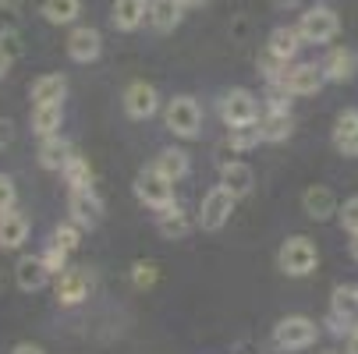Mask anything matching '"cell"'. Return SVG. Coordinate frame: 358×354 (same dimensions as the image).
<instances>
[{
  "label": "cell",
  "instance_id": "1",
  "mask_svg": "<svg viewBox=\"0 0 358 354\" xmlns=\"http://www.w3.org/2000/svg\"><path fill=\"white\" fill-rule=\"evenodd\" d=\"M316 263H320L316 244H313L309 237H301V234L287 237V241L280 244V251H277V266H280V273H287V276H309V273L316 270Z\"/></svg>",
  "mask_w": 358,
  "mask_h": 354
},
{
  "label": "cell",
  "instance_id": "2",
  "mask_svg": "<svg viewBox=\"0 0 358 354\" xmlns=\"http://www.w3.org/2000/svg\"><path fill=\"white\" fill-rule=\"evenodd\" d=\"M316 337H320V326L309 316H287L273 326V344L280 351H305L316 344Z\"/></svg>",
  "mask_w": 358,
  "mask_h": 354
},
{
  "label": "cell",
  "instance_id": "3",
  "mask_svg": "<svg viewBox=\"0 0 358 354\" xmlns=\"http://www.w3.org/2000/svg\"><path fill=\"white\" fill-rule=\"evenodd\" d=\"M164 124H167V131L178 135V138H195L199 128H202V107L195 103L192 96H174L171 103H167Z\"/></svg>",
  "mask_w": 358,
  "mask_h": 354
},
{
  "label": "cell",
  "instance_id": "4",
  "mask_svg": "<svg viewBox=\"0 0 358 354\" xmlns=\"http://www.w3.org/2000/svg\"><path fill=\"white\" fill-rule=\"evenodd\" d=\"M135 198L142 202V206L164 213V209L174 206V181H167L164 174H157V170L149 167V170H142L135 177Z\"/></svg>",
  "mask_w": 358,
  "mask_h": 354
},
{
  "label": "cell",
  "instance_id": "5",
  "mask_svg": "<svg viewBox=\"0 0 358 354\" xmlns=\"http://www.w3.org/2000/svg\"><path fill=\"white\" fill-rule=\"evenodd\" d=\"M337 32H341V18H337L334 8L316 4V8H309V11L298 18V36L305 43H330Z\"/></svg>",
  "mask_w": 358,
  "mask_h": 354
},
{
  "label": "cell",
  "instance_id": "6",
  "mask_svg": "<svg viewBox=\"0 0 358 354\" xmlns=\"http://www.w3.org/2000/svg\"><path fill=\"white\" fill-rule=\"evenodd\" d=\"M330 326L334 333H358V287L344 283L330 297Z\"/></svg>",
  "mask_w": 358,
  "mask_h": 354
},
{
  "label": "cell",
  "instance_id": "7",
  "mask_svg": "<svg viewBox=\"0 0 358 354\" xmlns=\"http://www.w3.org/2000/svg\"><path fill=\"white\" fill-rule=\"evenodd\" d=\"M234 195L227 191V188H213V191H206L202 195V206H199V227L202 230H220L227 220H231V213H234Z\"/></svg>",
  "mask_w": 358,
  "mask_h": 354
},
{
  "label": "cell",
  "instance_id": "8",
  "mask_svg": "<svg viewBox=\"0 0 358 354\" xmlns=\"http://www.w3.org/2000/svg\"><path fill=\"white\" fill-rule=\"evenodd\" d=\"M220 117L227 128H241V124H255L259 121V99L248 89H231L220 103Z\"/></svg>",
  "mask_w": 358,
  "mask_h": 354
},
{
  "label": "cell",
  "instance_id": "9",
  "mask_svg": "<svg viewBox=\"0 0 358 354\" xmlns=\"http://www.w3.org/2000/svg\"><path fill=\"white\" fill-rule=\"evenodd\" d=\"M157 110H160V96L149 82H131L124 89V114L131 121H149Z\"/></svg>",
  "mask_w": 358,
  "mask_h": 354
},
{
  "label": "cell",
  "instance_id": "10",
  "mask_svg": "<svg viewBox=\"0 0 358 354\" xmlns=\"http://www.w3.org/2000/svg\"><path fill=\"white\" fill-rule=\"evenodd\" d=\"M323 68L316 64H287V71L280 75V85L291 92V96H313L323 89Z\"/></svg>",
  "mask_w": 358,
  "mask_h": 354
},
{
  "label": "cell",
  "instance_id": "11",
  "mask_svg": "<svg viewBox=\"0 0 358 354\" xmlns=\"http://www.w3.org/2000/svg\"><path fill=\"white\" fill-rule=\"evenodd\" d=\"M68 209H71V223H78L82 230H85V227L92 230L99 220H103V202H99V195H96L92 188H78V191H71Z\"/></svg>",
  "mask_w": 358,
  "mask_h": 354
},
{
  "label": "cell",
  "instance_id": "12",
  "mask_svg": "<svg viewBox=\"0 0 358 354\" xmlns=\"http://www.w3.org/2000/svg\"><path fill=\"white\" fill-rule=\"evenodd\" d=\"M54 294H57V305H64V309L82 305V301L89 297V273L85 270H64V273H57Z\"/></svg>",
  "mask_w": 358,
  "mask_h": 354
},
{
  "label": "cell",
  "instance_id": "13",
  "mask_svg": "<svg viewBox=\"0 0 358 354\" xmlns=\"http://www.w3.org/2000/svg\"><path fill=\"white\" fill-rule=\"evenodd\" d=\"M99 54H103V36H99L92 25L71 29V36H68V57H71V61L89 64V61H96Z\"/></svg>",
  "mask_w": 358,
  "mask_h": 354
},
{
  "label": "cell",
  "instance_id": "14",
  "mask_svg": "<svg viewBox=\"0 0 358 354\" xmlns=\"http://www.w3.org/2000/svg\"><path fill=\"white\" fill-rule=\"evenodd\" d=\"M50 280H54V273L43 266L39 256H22V259H18V266H15V283H18V290L36 294V290L50 287Z\"/></svg>",
  "mask_w": 358,
  "mask_h": 354
},
{
  "label": "cell",
  "instance_id": "15",
  "mask_svg": "<svg viewBox=\"0 0 358 354\" xmlns=\"http://www.w3.org/2000/svg\"><path fill=\"white\" fill-rule=\"evenodd\" d=\"M320 68H323V78L327 82H351L355 71H358V54H355V50H348V46H337V50H330V54H327V61Z\"/></svg>",
  "mask_w": 358,
  "mask_h": 354
},
{
  "label": "cell",
  "instance_id": "16",
  "mask_svg": "<svg viewBox=\"0 0 358 354\" xmlns=\"http://www.w3.org/2000/svg\"><path fill=\"white\" fill-rule=\"evenodd\" d=\"M252 184H255V174L248 163H241V160L220 163V188H227L234 198H245L252 191Z\"/></svg>",
  "mask_w": 358,
  "mask_h": 354
},
{
  "label": "cell",
  "instance_id": "17",
  "mask_svg": "<svg viewBox=\"0 0 358 354\" xmlns=\"http://www.w3.org/2000/svg\"><path fill=\"white\" fill-rule=\"evenodd\" d=\"M145 18H149V0H114V11H110L114 29L135 32Z\"/></svg>",
  "mask_w": 358,
  "mask_h": 354
},
{
  "label": "cell",
  "instance_id": "18",
  "mask_svg": "<svg viewBox=\"0 0 358 354\" xmlns=\"http://www.w3.org/2000/svg\"><path fill=\"white\" fill-rule=\"evenodd\" d=\"M25 241H29V216H25V213L11 209V213L0 216V248L15 251V248H22Z\"/></svg>",
  "mask_w": 358,
  "mask_h": 354
},
{
  "label": "cell",
  "instance_id": "19",
  "mask_svg": "<svg viewBox=\"0 0 358 354\" xmlns=\"http://www.w3.org/2000/svg\"><path fill=\"white\" fill-rule=\"evenodd\" d=\"M64 92H68V78L64 75H39L29 89L32 96V107H43V103H64Z\"/></svg>",
  "mask_w": 358,
  "mask_h": 354
},
{
  "label": "cell",
  "instance_id": "20",
  "mask_svg": "<svg viewBox=\"0 0 358 354\" xmlns=\"http://www.w3.org/2000/svg\"><path fill=\"white\" fill-rule=\"evenodd\" d=\"M301 206H305V213H309L313 220H330L341 206H337V198H334V191L327 188V184H313L309 191L301 195Z\"/></svg>",
  "mask_w": 358,
  "mask_h": 354
},
{
  "label": "cell",
  "instance_id": "21",
  "mask_svg": "<svg viewBox=\"0 0 358 354\" xmlns=\"http://www.w3.org/2000/svg\"><path fill=\"white\" fill-rule=\"evenodd\" d=\"M71 156H75V153H71V142L61 138V135L39 142V167H43V170H64Z\"/></svg>",
  "mask_w": 358,
  "mask_h": 354
},
{
  "label": "cell",
  "instance_id": "22",
  "mask_svg": "<svg viewBox=\"0 0 358 354\" xmlns=\"http://www.w3.org/2000/svg\"><path fill=\"white\" fill-rule=\"evenodd\" d=\"M185 4L181 0H149V22L157 32H174L181 25Z\"/></svg>",
  "mask_w": 358,
  "mask_h": 354
},
{
  "label": "cell",
  "instance_id": "23",
  "mask_svg": "<svg viewBox=\"0 0 358 354\" xmlns=\"http://www.w3.org/2000/svg\"><path fill=\"white\" fill-rule=\"evenodd\" d=\"M61 124H64V103H43V107H32V131L39 138H54L61 135Z\"/></svg>",
  "mask_w": 358,
  "mask_h": 354
},
{
  "label": "cell",
  "instance_id": "24",
  "mask_svg": "<svg viewBox=\"0 0 358 354\" xmlns=\"http://www.w3.org/2000/svg\"><path fill=\"white\" fill-rule=\"evenodd\" d=\"M152 170L157 174H164L167 181H181V177H188V170H192V163H188V153L185 149H164V153L157 156V163H152Z\"/></svg>",
  "mask_w": 358,
  "mask_h": 354
},
{
  "label": "cell",
  "instance_id": "25",
  "mask_svg": "<svg viewBox=\"0 0 358 354\" xmlns=\"http://www.w3.org/2000/svg\"><path fill=\"white\" fill-rule=\"evenodd\" d=\"M157 227H160V234H164V237L181 241V237H188V234H192V216H188V213L178 206V202H174L171 209L157 213Z\"/></svg>",
  "mask_w": 358,
  "mask_h": 354
},
{
  "label": "cell",
  "instance_id": "26",
  "mask_svg": "<svg viewBox=\"0 0 358 354\" xmlns=\"http://www.w3.org/2000/svg\"><path fill=\"white\" fill-rule=\"evenodd\" d=\"M298 46H301V36H298V29H291V25H277L273 32H270V54L273 57H280V61H294V54H298Z\"/></svg>",
  "mask_w": 358,
  "mask_h": 354
},
{
  "label": "cell",
  "instance_id": "27",
  "mask_svg": "<svg viewBox=\"0 0 358 354\" xmlns=\"http://www.w3.org/2000/svg\"><path fill=\"white\" fill-rule=\"evenodd\" d=\"M39 11L50 25H71L82 15V0H43Z\"/></svg>",
  "mask_w": 358,
  "mask_h": 354
},
{
  "label": "cell",
  "instance_id": "28",
  "mask_svg": "<svg viewBox=\"0 0 358 354\" xmlns=\"http://www.w3.org/2000/svg\"><path fill=\"white\" fill-rule=\"evenodd\" d=\"M259 124H263V142H284L291 135V114L280 107H270L266 117H259Z\"/></svg>",
  "mask_w": 358,
  "mask_h": 354
},
{
  "label": "cell",
  "instance_id": "29",
  "mask_svg": "<svg viewBox=\"0 0 358 354\" xmlns=\"http://www.w3.org/2000/svg\"><path fill=\"white\" fill-rule=\"evenodd\" d=\"M227 142H231V149H238V153H248V149H255V145L263 142V124L255 121V124L231 128V131H227Z\"/></svg>",
  "mask_w": 358,
  "mask_h": 354
},
{
  "label": "cell",
  "instance_id": "30",
  "mask_svg": "<svg viewBox=\"0 0 358 354\" xmlns=\"http://www.w3.org/2000/svg\"><path fill=\"white\" fill-rule=\"evenodd\" d=\"M61 174H64V181L71 184V191H78V188H92V167H89V160H82V156H71L68 167H64Z\"/></svg>",
  "mask_w": 358,
  "mask_h": 354
},
{
  "label": "cell",
  "instance_id": "31",
  "mask_svg": "<svg viewBox=\"0 0 358 354\" xmlns=\"http://www.w3.org/2000/svg\"><path fill=\"white\" fill-rule=\"evenodd\" d=\"M50 244L64 248L68 256H71V251L82 244V227H78V223H57V230H54V241H50Z\"/></svg>",
  "mask_w": 358,
  "mask_h": 354
},
{
  "label": "cell",
  "instance_id": "32",
  "mask_svg": "<svg viewBox=\"0 0 358 354\" xmlns=\"http://www.w3.org/2000/svg\"><path fill=\"white\" fill-rule=\"evenodd\" d=\"M39 259H43V266H46L50 273H54V276L68 270V251H64V248H57V244H50Z\"/></svg>",
  "mask_w": 358,
  "mask_h": 354
},
{
  "label": "cell",
  "instance_id": "33",
  "mask_svg": "<svg viewBox=\"0 0 358 354\" xmlns=\"http://www.w3.org/2000/svg\"><path fill=\"white\" fill-rule=\"evenodd\" d=\"M337 220H341V227H344L348 234H358V195H351L344 206L337 209Z\"/></svg>",
  "mask_w": 358,
  "mask_h": 354
},
{
  "label": "cell",
  "instance_id": "34",
  "mask_svg": "<svg viewBox=\"0 0 358 354\" xmlns=\"http://www.w3.org/2000/svg\"><path fill=\"white\" fill-rule=\"evenodd\" d=\"M15 202H18V188H15V181H11L8 174H0V216L11 213V209H15Z\"/></svg>",
  "mask_w": 358,
  "mask_h": 354
},
{
  "label": "cell",
  "instance_id": "35",
  "mask_svg": "<svg viewBox=\"0 0 358 354\" xmlns=\"http://www.w3.org/2000/svg\"><path fill=\"white\" fill-rule=\"evenodd\" d=\"M348 135H358V110H344L337 117V128H334V142L348 138Z\"/></svg>",
  "mask_w": 358,
  "mask_h": 354
},
{
  "label": "cell",
  "instance_id": "36",
  "mask_svg": "<svg viewBox=\"0 0 358 354\" xmlns=\"http://www.w3.org/2000/svg\"><path fill=\"white\" fill-rule=\"evenodd\" d=\"M0 50H4L11 61H18L22 57V36L15 29H0Z\"/></svg>",
  "mask_w": 358,
  "mask_h": 354
},
{
  "label": "cell",
  "instance_id": "37",
  "mask_svg": "<svg viewBox=\"0 0 358 354\" xmlns=\"http://www.w3.org/2000/svg\"><path fill=\"white\" fill-rule=\"evenodd\" d=\"M131 280H135V287H152L157 283V266L152 263H135L131 266Z\"/></svg>",
  "mask_w": 358,
  "mask_h": 354
},
{
  "label": "cell",
  "instance_id": "38",
  "mask_svg": "<svg viewBox=\"0 0 358 354\" xmlns=\"http://www.w3.org/2000/svg\"><path fill=\"white\" fill-rule=\"evenodd\" d=\"M334 145L341 149L344 156H355V160H358V135H348V138H341V142H334Z\"/></svg>",
  "mask_w": 358,
  "mask_h": 354
},
{
  "label": "cell",
  "instance_id": "39",
  "mask_svg": "<svg viewBox=\"0 0 358 354\" xmlns=\"http://www.w3.org/2000/svg\"><path fill=\"white\" fill-rule=\"evenodd\" d=\"M11 354H46V351H43V347H36V344H18Z\"/></svg>",
  "mask_w": 358,
  "mask_h": 354
},
{
  "label": "cell",
  "instance_id": "40",
  "mask_svg": "<svg viewBox=\"0 0 358 354\" xmlns=\"http://www.w3.org/2000/svg\"><path fill=\"white\" fill-rule=\"evenodd\" d=\"M11 64H15V61H11V57L4 54V50H0V78H4V75L11 71Z\"/></svg>",
  "mask_w": 358,
  "mask_h": 354
},
{
  "label": "cell",
  "instance_id": "41",
  "mask_svg": "<svg viewBox=\"0 0 358 354\" xmlns=\"http://www.w3.org/2000/svg\"><path fill=\"white\" fill-rule=\"evenodd\" d=\"M11 142V121H0V145Z\"/></svg>",
  "mask_w": 358,
  "mask_h": 354
},
{
  "label": "cell",
  "instance_id": "42",
  "mask_svg": "<svg viewBox=\"0 0 358 354\" xmlns=\"http://www.w3.org/2000/svg\"><path fill=\"white\" fill-rule=\"evenodd\" d=\"M25 0H0V11H18Z\"/></svg>",
  "mask_w": 358,
  "mask_h": 354
},
{
  "label": "cell",
  "instance_id": "43",
  "mask_svg": "<svg viewBox=\"0 0 358 354\" xmlns=\"http://www.w3.org/2000/svg\"><path fill=\"white\" fill-rule=\"evenodd\" d=\"M348 354H358V333L348 337Z\"/></svg>",
  "mask_w": 358,
  "mask_h": 354
},
{
  "label": "cell",
  "instance_id": "44",
  "mask_svg": "<svg viewBox=\"0 0 358 354\" xmlns=\"http://www.w3.org/2000/svg\"><path fill=\"white\" fill-rule=\"evenodd\" d=\"M351 259L358 263V234H351Z\"/></svg>",
  "mask_w": 358,
  "mask_h": 354
},
{
  "label": "cell",
  "instance_id": "45",
  "mask_svg": "<svg viewBox=\"0 0 358 354\" xmlns=\"http://www.w3.org/2000/svg\"><path fill=\"white\" fill-rule=\"evenodd\" d=\"M181 4H185V8H202L206 0H181Z\"/></svg>",
  "mask_w": 358,
  "mask_h": 354
},
{
  "label": "cell",
  "instance_id": "46",
  "mask_svg": "<svg viewBox=\"0 0 358 354\" xmlns=\"http://www.w3.org/2000/svg\"><path fill=\"white\" fill-rule=\"evenodd\" d=\"M327 354H337V351H327Z\"/></svg>",
  "mask_w": 358,
  "mask_h": 354
}]
</instances>
